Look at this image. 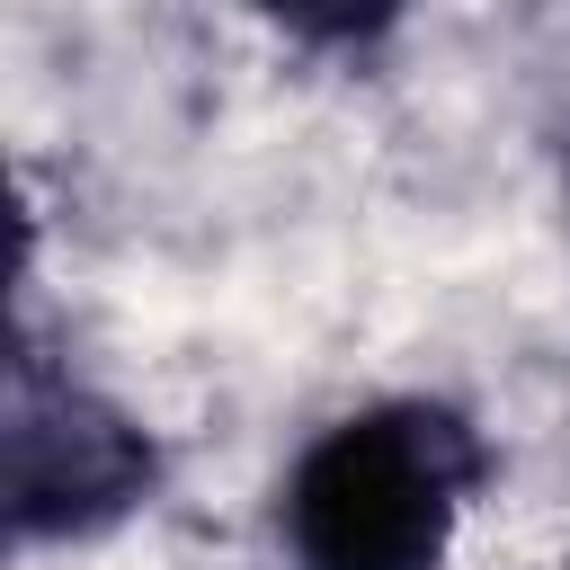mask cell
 <instances>
[{
  "instance_id": "cell-3",
  "label": "cell",
  "mask_w": 570,
  "mask_h": 570,
  "mask_svg": "<svg viewBox=\"0 0 570 570\" xmlns=\"http://www.w3.org/2000/svg\"><path fill=\"white\" fill-rule=\"evenodd\" d=\"M249 9L312 36V45H356V36H383L401 18V0H249Z\"/></svg>"
},
{
  "instance_id": "cell-2",
  "label": "cell",
  "mask_w": 570,
  "mask_h": 570,
  "mask_svg": "<svg viewBox=\"0 0 570 570\" xmlns=\"http://www.w3.org/2000/svg\"><path fill=\"white\" fill-rule=\"evenodd\" d=\"M151 490V436L80 392L71 374H45L36 356L9 374V525L18 543L45 534H98Z\"/></svg>"
},
{
  "instance_id": "cell-1",
  "label": "cell",
  "mask_w": 570,
  "mask_h": 570,
  "mask_svg": "<svg viewBox=\"0 0 570 570\" xmlns=\"http://www.w3.org/2000/svg\"><path fill=\"white\" fill-rule=\"evenodd\" d=\"M490 445L445 401H383L303 445L285 472V552L303 570H436Z\"/></svg>"
}]
</instances>
